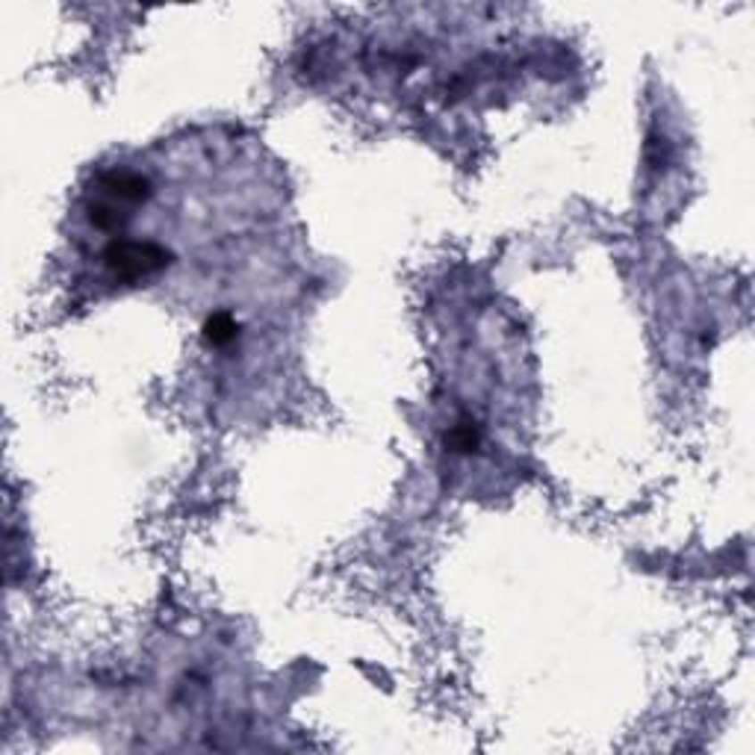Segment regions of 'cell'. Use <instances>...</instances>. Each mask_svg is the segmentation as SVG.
<instances>
[{"label":"cell","mask_w":755,"mask_h":755,"mask_svg":"<svg viewBox=\"0 0 755 755\" xmlns=\"http://www.w3.org/2000/svg\"><path fill=\"white\" fill-rule=\"evenodd\" d=\"M104 266L110 275L124 284H133L139 278L160 272L169 263V251L153 245V242H133V239H112L104 251Z\"/></svg>","instance_id":"cell-1"},{"label":"cell","mask_w":755,"mask_h":755,"mask_svg":"<svg viewBox=\"0 0 755 755\" xmlns=\"http://www.w3.org/2000/svg\"><path fill=\"white\" fill-rule=\"evenodd\" d=\"M239 336V325L230 313H212L204 325V343L212 348H225Z\"/></svg>","instance_id":"cell-2"},{"label":"cell","mask_w":755,"mask_h":755,"mask_svg":"<svg viewBox=\"0 0 755 755\" xmlns=\"http://www.w3.org/2000/svg\"><path fill=\"white\" fill-rule=\"evenodd\" d=\"M478 443H481V434H478V428L472 422H458L449 431V446H452V452H458V454L476 452Z\"/></svg>","instance_id":"cell-3"}]
</instances>
